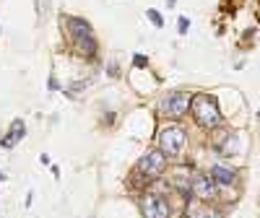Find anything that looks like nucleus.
<instances>
[{
	"label": "nucleus",
	"mask_w": 260,
	"mask_h": 218,
	"mask_svg": "<svg viewBox=\"0 0 260 218\" xmlns=\"http://www.w3.org/2000/svg\"><path fill=\"white\" fill-rule=\"evenodd\" d=\"M65 29H68V37H71V42H73L76 52H81L83 57H91V55L96 52L94 31H91V26L86 24L83 18H73V16H68V18H65Z\"/></svg>",
	"instance_id": "obj_1"
},
{
	"label": "nucleus",
	"mask_w": 260,
	"mask_h": 218,
	"mask_svg": "<svg viewBox=\"0 0 260 218\" xmlns=\"http://www.w3.org/2000/svg\"><path fill=\"white\" fill-rule=\"evenodd\" d=\"M190 109H192L195 120H198V125H203V127H216L221 122V112H219V106H216V99H211L206 94L195 96L190 101Z\"/></svg>",
	"instance_id": "obj_2"
},
{
	"label": "nucleus",
	"mask_w": 260,
	"mask_h": 218,
	"mask_svg": "<svg viewBox=\"0 0 260 218\" xmlns=\"http://www.w3.org/2000/svg\"><path fill=\"white\" fill-rule=\"evenodd\" d=\"M185 140H187L185 127H180V125H167L159 133V146H161L164 156H180L185 148Z\"/></svg>",
	"instance_id": "obj_3"
},
{
	"label": "nucleus",
	"mask_w": 260,
	"mask_h": 218,
	"mask_svg": "<svg viewBox=\"0 0 260 218\" xmlns=\"http://www.w3.org/2000/svg\"><path fill=\"white\" fill-rule=\"evenodd\" d=\"M190 101H192V99H190L187 94H182V91H169V94L161 99L159 109H161L164 117H182V115H187Z\"/></svg>",
	"instance_id": "obj_4"
},
{
	"label": "nucleus",
	"mask_w": 260,
	"mask_h": 218,
	"mask_svg": "<svg viewBox=\"0 0 260 218\" xmlns=\"http://www.w3.org/2000/svg\"><path fill=\"white\" fill-rule=\"evenodd\" d=\"M141 213L143 218H169V203L161 192H146L141 200Z\"/></svg>",
	"instance_id": "obj_5"
},
{
	"label": "nucleus",
	"mask_w": 260,
	"mask_h": 218,
	"mask_svg": "<svg viewBox=\"0 0 260 218\" xmlns=\"http://www.w3.org/2000/svg\"><path fill=\"white\" fill-rule=\"evenodd\" d=\"M167 166V156L161 154V151H148V154L138 161V171L143 174V177H159V174L164 171Z\"/></svg>",
	"instance_id": "obj_6"
},
{
	"label": "nucleus",
	"mask_w": 260,
	"mask_h": 218,
	"mask_svg": "<svg viewBox=\"0 0 260 218\" xmlns=\"http://www.w3.org/2000/svg\"><path fill=\"white\" fill-rule=\"evenodd\" d=\"M190 195L198 200H211L216 195V187H213V179L206 177V174H198L192 182H190Z\"/></svg>",
	"instance_id": "obj_7"
},
{
	"label": "nucleus",
	"mask_w": 260,
	"mask_h": 218,
	"mask_svg": "<svg viewBox=\"0 0 260 218\" xmlns=\"http://www.w3.org/2000/svg\"><path fill=\"white\" fill-rule=\"evenodd\" d=\"M24 135H26V127H24V122L16 120V122L11 125V133H8V135H3L0 146H3V148H13V143H16V140H21Z\"/></svg>",
	"instance_id": "obj_8"
},
{
	"label": "nucleus",
	"mask_w": 260,
	"mask_h": 218,
	"mask_svg": "<svg viewBox=\"0 0 260 218\" xmlns=\"http://www.w3.org/2000/svg\"><path fill=\"white\" fill-rule=\"evenodd\" d=\"M211 179L219 182V185H232L234 182V171L226 169V166H213L211 169Z\"/></svg>",
	"instance_id": "obj_9"
},
{
	"label": "nucleus",
	"mask_w": 260,
	"mask_h": 218,
	"mask_svg": "<svg viewBox=\"0 0 260 218\" xmlns=\"http://www.w3.org/2000/svg\"><path fill=\"white\" fill-rule=\"evenodd\" d=\"M187 218H219V213H216L213 208H208V205H190Z\"/></svg>",
	"instance_id": "obj_10"
},
{
	"label": "nucleus",
	"mask_w": 260,
	"mask_h": 218,
	"mask_svg": "<svg viewBox=\"0 0 260 218\" xmlns=\"http://www.w3.org/2000/svg\"><path fill=\"white\" fill-rule=\"evenodd\" d=\"M148 18L154 21V26H164V21H161V13H159V11L151 8V11H148Z\"/></svg>",
	"instance_id": "obj_11"
},
{
	"label": "nucleus",
	"mask_w": 260,
	"mask_h": 218,
	"mask_svg": "<svg viewBox=\"0 0 260 218\" xmlns=\"http://www.w3.org/2000/svg\"><path fill=\"white\" fill-rule=\"evenodd\" d=\"M187 29H190V21H187V18L182 16V18H180V24H177V31H180V34H185Z\"/></svg>",
	"instance_id": "obj_12"
},
{
	"label": "nucleus",
	"mask_w": 260,
	"mask_h": 218,
	"mask_svg": "<svg viewBox=\"0 0 260 218\" xmlns=\"http://www.w3.org/2000/svg\"><path fill=\"white\" fill-rule=\"evenodd\" d=\"M143 65H146V57L143 55H136V68H143Z\"/></svg>",
	"instance_id": "obj_13"
}]
</instances>
